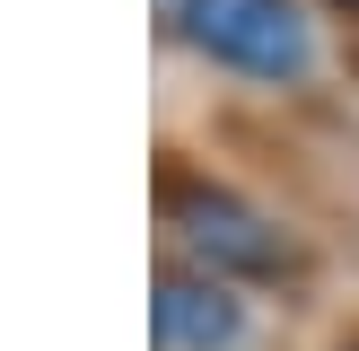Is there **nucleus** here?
Listing matches in <instances>:
<instances>
[{"label": "nucleus", "mask_w": 359, "mask_h": 351, "mask_svg": "<svg viewBox=\"0 0 359 351\" xmlns=\"http://www.w3.org/2000/svg\"><path fill=\"white\" fill-rule=\"evenodd\" d=\"M175 18L210 62L245 70V79H307V62H316L298 0H175Z\"/></svg>", "instance_id": "nucleus-1"}, {"label": "nucleus", "mask_w": 359, "mask_h": 351, "mask_svg": "<svg viewBox=\"0 0 359 351\" xmlns=\"http://www.w3.org/2000/svg\"><path fill=\"white\" fill-rule=\"evenodd\" d=\"M175 220H184V246L210 263V272H272L280 263V228L263 220V211L228 202V193H193Z\"/></svg>", "instance_id": "nucleus-2"}, {"label": "nucleus", "mask_w": 359, "mask_h": 351, "mask_svg": "<svg viewBox=\"0 0 359 351\" xmlns=\"http://www.w3.org/2000/svg\"><path fill=\"white\" fill-rule=\"evenodd\" d=\"M237 333H245V316L219 281H184V272L158 281V343L167 351H228Z\"/></svg>", "instance_id": "nucleus-3"}]
</instances>
